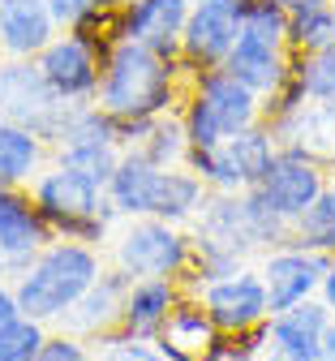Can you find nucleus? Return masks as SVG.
I'll return each instance as SVG.
<instances>
[{"label": "nucleus", "mask_w": 335, "mask_h": 361, "mask_svg": "<svg viewBox=\"0 0 335 361\" xmlns=\"http://www.w3.org/2000/svg\"><path fill=\"white\" fill-rule=\"evenodd\" d=\"M185 95H189V69L181 61H168L133 39H116L104 56L95 104L112 121H155L164 112H176Z\"/></svg>", "instance_id": "1"}, {"label": "nucleus", "mask_w": 335, "mask_h": 361, "mask_svg": "<svg viewBox=\"0 0 335 361\" xmlns=\"http://www.w3.org/2000/svg\"><path fill=\"white\" fill-rule=\"evenodd\" d=\"M108 267L104 250L82 245V241H65L56 237L52 245H43L30 262V271L13 284L18 310L26 319L43 323V327H56L65 319V310L99 280V271Z\"/></svg>", "instance_id": "2"}, {"label": "nucleus", "mask_w": 335, "mask_h": 361, "mask_svg": "<svg viewBox=\"0 0 335 361\" xmlns=\"http://www.w3.org/2000/svg\"><path fill=\"white\" fill-rule=\"evenodd\" d=\"M26 190H30L39 215L47 219V228L65 241H82V245L104 250L112 228H116V219H121L99 185H90L86 176L65 172L56 164H47Z\"/></svg>", "instance_id": "3"}, {"label": "nucleus", "mask_w": 335, "mask_h": 361, "mask_svg": "<svg viewBox=\"0 0 335 361\" xmlns=\"http://www.w3.org/2000/svg\"><path fill=\"white\" fill-rule=\"evenodd\" d=\"M104 258L108 267L125 271L129 280H185L189 262H194V237L181 224L155 215L116 219Z\"/></svg>", "instance_id": "4"}, {"label": "nucleus", "mask_w": 335, "mask_h": 361, "mask_svg": "<svg viewBox=\"0 0 335 361\" xmlns=\"http://www.w3.org/2000/svg\"><path fill=\"white\" fill-rule=\"evenodd\" d=\"M275 151H279V142H275L271 125L258 121V125H250L241 133H232V138H224L219 147L189 151L185 168H194L211 194H245L267 176Z\"/></svg>", "instance_id": "5"}, {"label": "nucleus", "mask_w": 335, "mask_h": 361, "mask_svg": "<svg viewBox=\"0 0 335 361\" xmlns=\"http://www.w3.org/2000/svg\"><path fill=\"white\" fill-rule=\"evenodd\" d=\"M112 43L95 30H61L47 48L35 56L43 82L56 90L65 104H95L99 99V78H104V56Z\"/></svg>", "instance_id": "6"}, {"label": "nucleus", "mask_w": 335, "mask_h": 361, "mask_svg": "<svg viewBox=\"0 0 335 361\" xmlns=\"http://www.w3.org/2000/svg\"><path fill=\"white\" fill-rule=\"evenodd\" d=\"M61 116H65V99H56V90L43 82L35 61H9V56L0 61V121L39 133L52 151Z\"/></svg>", "instance_id": "7"}, {"label": "nucleus", "mask_w": 335, "mask_h": 361, "mask_svg": "<svg viewBox=\"0 0 335 361\" xmlns=\"http://www.w3.org/2000/svg\"><path fill=\"white\" fill-rule=\"evenodd\" d=\"M331 185V168L322 159H314L305 147H293V142H284L267 168V176L258 180V194L271 202V211H279L284 219H297L322 190Z\"/></svg>", "instance_id": "8"}, {"label": "nucleus", "mask_w": 335, "mask_h": 361, "mask_svg": "<svg viewBox=\"0 0 335 361\" xmlns=\"http://www.w3.org/2000/svg\"><path fill=\"white\" fill-rule=\"evenodd\" d=\"M194 297L202 301V310L211 314V323L224 336L258 331L271 319V301H267V288H262L258 267H241V271H232V276H224L215 284H202Z\"/></svg>", "instance_id": "9"}, {"label": "nucleus", "mask_w": 335, "mask_h": 361, "mask_svg": "<svg viewBox=\"0 0 335 361\" xmlns=\"http://www.w3.org/2000/svg\"><path fill=\"white\" fill-rule=\"evenodd\" d=\"M327 262H331V254H318V250H305V245H293V241L279 245V250H267L258 258V276H262L271 314L293 310V305L318 297V284L327 276Z\"/></svg>", "instance_id": "10"}, {"label": "nucleus", "mask_w": 335, "mask_h": 361, "mask_svg": "<svg viewBox=\"0 0 335 361\" xmlns=\"http://www.w3.org/2000/svg\"><path fill=\"white\" fill-rule=\"evenodd\" d=\"M194 0H129L112 13V43L133 39L168 61H181V30L189 22Z\"/></svg>", "instance_id": "11"}, {"label": "nucleus", "mask_w": 335, "mask_h": 361, "mask_svg": "<svg viewBox=\"0 0 335 361\" xmlns=\"http://www.w3.org/2000/svg\"><path fill=\"white\" fill-rule=\"evenodd\" d=\"M129 276L125 271H116V267H104L99 271V280H95L69 310H65V319L56 323L61 331H69V336H78V340H86L90 348L95 344H104L108 336H116V327H121V310H125V293H129Z\"/></svg>", "instance_id": "12"}, {"label": "nucleus", "mask_w": 335, "mask_h": 361, "mask_svg": "<svg viewBox=\"0 0 335 361\" xmlns=\"http://www.w3.org/2000/svg\"><path fill=\"white\" fill-rule=\"evenodd\" d=\"M236 35H241L236 5H194L189 9V22L181 30V65L189 69V78L202 69H224Z\"/></svg>", "instance_id": "13"}, {"label": "nucleus", "mask_w": 335, "mask_h": 361, "mask_svg": "<svg viewBox=\"0 0 335 361\" xmlns=\"http://www.w3.org/2000/svg\"><path fill=\"white\" fill-rule=\"evenodd\" d=\"M224 69L236 82H245L258 99H271L275 90H284L293 78V52H288V43H279V39H262V35L241 30L228 61H224Z\"/></svg>", "instance_id": "14"}, {"label": "nucleus", "mask_w": 335, "mask_h": 361, "mask_svg": "<svg viewBox=\"0 0 335 361\" xmlns=\"http://www.w3.org/2000/svg\"><path fill=\"white\" fill-rule=\"evenodd\" d=\"M151 344L168 361H211L219 353V344H224V331L211 323V314L202 310V301L185 293L172 305V314L164 319V327H159V336Z\"/></svg>", "instance_id": "15"}, {"label": "nucleus", "mask_w": 335, "mask_h": 361, "mask_svg": "<svg viewBox=\"0 0 335 361\" xmlns=\"http://www.w3.org/2000/svg\"><path fill=\"white\" fill-rule=\"evenodd\" d=\"M189 95H198L211 108L215 125L224 129V138H232V133H241V129H250V125L262 121V99L254 95L245 82H236L228 69H202V73H194V78H189Z\"/></svg>", "instance_id": "16"}, {"label": "nucleus", "mask_w": 335, "mask_h": 361, "mask_svg": "<svg viewBox=\"0 0 335 361\" xmlns=\"http://www.w3.org/2000/svg\"><path fill=\"white\" fill-rule=\"evenodd\" d=\"M327 327H331V310H327L318 297H310V301H301V305H293V310H279V314H271V319L262 323L267 348H275V353H284V357H297V361L322 357V336H327Z\"/></svg>", "instance_id": "17"}, {"label": "nucleus", "mask_w": 335, "mask_h": 361, "mask_svg": "<svg viewBox=\"0 0 335 361\" xmlns=\"http://www.w3.org/2000/svg\"><path fill=\"white\" fill-rule=\"evenodd\" d=\"M61 35L43 0H0V52L9 61H35Z\"/></svg>", "instance_id": "18"}, {"label": "nucleus", "mask_w": 335, "mask_h": 361, "mask_svg": "<svg viewBox=\"0 0 335 361\" xmlns=\"http://www.w3.org/2000/svg\"><path fill=\"white\" fill-rule=\"evenodd\" d=\"M52 241H56V233L47 228V219L39 215L30 190L0 185V250L35 258L43 245H52Z\"/></svg>", "instance_id": "19"}, {"label": "nucleus", "mask_w": 335, "mask_h": 361, "mask_svg": "<svg viewBox=\"0 0 335 361\" xmlns=\"http://www.w3.org/2000/svg\"><path fill=\"white\" fill-rule=\"evenodd\" d=\"M185 297L181 280H133L125 293V310H121V327L116 336L129 340H155L164 319L172 314V305Z\"/></svg>", "instance_id": "20"}, {"label": "nucleus", "mask_w": 335, "mask_h": 361, "mask_svg": "<svg viewBox=\"0 0 335 361\" xmlns=\"http://www.w3.org/2000/svg\"><path fill=\"white\" fill-rule=\"evenodd\" d=\"M159 172H164V168H155V164L142 155L138 147H125V151H121V159H116V168H112V176H108V185H104V194H108L112 211H116L121 219L151 215Z\"/></svg>", "instance_id": "21"}, {"label": "nucleus", "mask_w": 335, "mask_h": 361, "mask_svg": "<svg viewBox=\"0 0 335 361\" xmlns=\"http://www.w3.org/2000/svg\"><path fill=\"white\" fill-rule=\"evenodd\" d=\"M271 133H275L279 147L293 142V147H305L327 168L335 164V104H305L293 116L271 121Z\"/></svg>", "instance_id": "22"}, {"label": "nucleus", "mask_w": 335, "mask_h": 361, "mask_svg": "<svg viewBox=\"0 0 335 361\" xmlns=\"http://www.w3.org/2000/svg\"><path fill=\"white\" fill-rule=\"evenodd\" d=\"M211 190L202 185V176L194 168H164L159 172V185H155V202H151V215L155 219H168V224H181V228H189V224L198 219V211L207 207Z\"/></svg>", "instance_id": "23"}, {"label": "nucleus", "mask_w": 335, "mask_h": 361, "mask_svg": "<svg viewBox=\"0 0 335 361\" xmlns=\"http://www.w3.org/2000/svg\"><path fill=\"white\" fill-rule=\"evenodd\" d=\"M47 164H52V151H47V142L39 133L0 121V185L26 190Z\"/></svg>", "instance_id": "24"}, {"label": "nucleus", "mask_w": 335, "mask_h": 361, "mask_svg": "<svg viewBox=\"0 0 335 361\" xmlns=\"http://www.w3.org/2000/svg\"><path fill=\"white\" fill-rule=\"evenodd\" d=\"M116 159H121V147L116 142H69V147H56L52 151V164L56 168L86 176L90 185H99V190L108 185Z\"/></svg>", "instance_id": "25"}, {"label": "nucleus", "mask_w": 335, "mask_h": 361, "mask_svg": "<svg viewBox=\"0 0 335 361\" xmlns=\"http://www.w3.org/2000/svg\"><path fill=\"white\" fill-rule=\"evenodd\" d=\"M335 43V13H331V0H314V5L288 9V52H318Z\"/></svg>", "instance_id": "26"}, {"label": "nucleus", "mask_w": 335, "mask_h": 361, "mask_svg": "<svg viewBox=\"0 0 335 361\" xmlns=\"http://www.w3.org/2000/svg\"><path fill=\"white\" fill-rule=\"evenodd\" d=\"M293 245L318 250V254H335V180L293 219Z\"/></svg>", "instance_id": "27"}, {"label": "nucleus", "mask_w": 335, "mask_h": 361, "mask_svg": "<svg viewBox=\"0 0 335 361\" xmlns=\"http://www.w3.org/2000/svg\"><path fill=\"white\" fill-rule=\"evenodd\" d=\"M293 86L305 95V104H335V43L293 56Z\"/></svg>", "instance_id": "28"}, {"label": "nucleus", "mask_w": 335, "mask_h": 361, "mask_svg": "<svg viewBox=\"0 0 335 361\" xmlns=\"http://www.w3.org/2000/svg\"><path fill=\"white\" fill-rule=\"evenodd\" d=\"M138 151L147 155L155 168H181V164L189 159V138H185L181 116H176V112L155 116V121H151V129H147V138L138 142Z\"/></svg>", "instance_id": "29"}, {"label": "nucleus", "mask_w": 335, "mask_h": 361, "mask_svg": "<svg viewBox=\"0 0 335 361\" xmlns=\"http://www.w3.org/2000/svg\"><path fill=\"white\" fill-rule=\"evenodd\" d=\"M236 22H241L245 35L288 43V9L279 0H236Z\"/></svg>", "instance_id": "30"}, {"label": "nucleus", "mask_w": 335, "mask_h": 361, "mask_svg": "<svg viewBox=\"0 0 335 361\" xmlns=\"http://www.w3.org/2000/svg\"><path fill=\"white\" fill-rule=\"evenodd\" d=\"M43 340H47V327L18 314V319L0 323V361H35Z\"/></svg>", "instance_id": "31"}, {"label": "nucleus", "mask_w": 335, "mask_h": 361, "mask_svg": "<svg viewBox=\"0 0 335 361\" xmlns=\"http://www.w3.org/2000/svg\"><path fill=\"white\" fill-rule=\"evenodd\" d=\"M95 361H168L151 340H129V336H108L95 344Z\"/></svg>", "instance_id": "32"}, {"label": "nucleus", "mask_w": 335, "mask_h": 361, "mask_svg": "<svg viewBox=\"0 0 335 361\" xmlns=\"http://www.w3.org/2000/svg\"><path fill=\"white\" fill-rule=\"evenodd\" d=\"M35 361H95V348L86 340H78V336L56 327V331H47V340L35 353Z\"/></svg>", "instance_id": "33"}, {"label": "nucleus", "mask_w": 335, "mask_h": 361, "mask_svg": "<svg viewBox=\"0 0 335 361\" xmlns=\"http://www.w3.org/2000/svg\"><path fill=\"white\" fill-rule=\"evenodd\" d=\"M43 5L56 18L61 30H82L86 22L99 18V5H95V0H43Z\"/></svg>", "instance_id": "34"}, {"label": "nucleus", "mask_w": 335, "mask_h": 361, "mask_svg": "<svg viewBox=\"0 0 335 361\" xmlns=\"http://www.w3.org/2000/svg\"><path fill=\"white\" fill-rule=\"evenodd\" d=\"M318 301L331 310V319H335V254H331V262H327V276H322V284H318Z\"/></svg>", "instance_id": "35"}, {"label": "nucleus", "mask_w": 335, "mask_h": 361, "mask_svg": "<svg viewBox=\"0 0 335 361\" xmlns=\"http://www.w3.org/2000/svg\"><path fill=\"white\" fill-rule=\"evenodd\" d=\"M18 297H13V284H5L0 280V323H9V319H18Z\"/></svg>", "instance_id": "36"}, {"label": "nucleus", "mask_w": 335, "mask_h": 361, "mask_svg": "<svg viewBox=\"0 0 335 361\" xmlns=\"http://www.w3.org/2000/svg\"><path fill=\"white\" fill-rule=\"evenodd\" d=\"M322 357L335 361V319H331V327H327V336H322Z\"/></svg>", "instance_id": "37"}, {"label": "nucleus", "mask_w": 335, "mask_h": 361, "mask_svg": "<svg viewBox=\"0 0 335 361\" xmlns=\"http://www.w3.org/2000/svg\"><path fill=\"white\" fill-rule=\"evenodd\" d=\"M95 5H99V13H116V9L129 5V0H95Z\"/></svg>", "instance_id": "38"}, {"label": "nucleus", "mask_w": 335, "mask_h": 361, "mask_svg": "<svg viewBox=\"0 0 335 361\" xmlns=\"http://www.w3.org/2000/svg\"><path fill=\"white\" fill-rule=\"evenodd\" d=\"M284 9H301V5H314V0H279Z\"/></svg>", "instance_id": "39"}, {"label": "nucleus", "mask_w": 335, "mask_h": 361, "mask_svg": "<svg viewBox=\"0 0 335 361\" xmlns=\"http://www.w3.org/2000/svg\"><path fill=\"white\" fill-rule=\"evenodd\" d=\"M194 5H236V0H194Z\"/></svg>", "instance_id": "40"}, {"label": "nucleus", "mask_w": 335, "mask_h": 361, "mask_svg": "<svg viewBox=\"0 0 335 361\" xmlns=\"http://www.w3.org/2000/svg\"><path fill=\"white\" fill-rule=\"evenodd\" d=\"M331 180H335V164H331Z\"/></svg>", "instance_id": "41"}, {"label": "nucleus", "mask_w": 335, "mask_h": 361, "mask_svg": "<svg viewBox=\"0 0 335 361\" xmlns=\"http://www.w3.org/2000/svg\"><path fill=\"white\" fill-rule=\"evenodd\" d=\"M314 361H331V357H314Z\"/></svg>", "instance_id": "42"}, {"label": "nucleus", "mask_w": 335, "mask_h": 361, "mask_svg": "<svg viewBox=\"0 0 335 361\" xmlns=\"http://www.w3.org/2000/svg\"><path fill=\"white\" fill-rule=\"evenodd\" d=\"M331 13H335V0H331Z\"/></svg>", "instance_id": "43"}, {"label": "nucleus", "mask_w": 335, "mask_h": 361, "mask_svg": "<svg viewBox=\"0 0 335 361\" xmlns=\"http://www.w3.org/2000/svg\"><path fill=\"white\" fill-rule=\"evenodd\" d=\"M0 61H5V52H0Z\"/></svg>", "instance_id": "44"}]
</instances>
